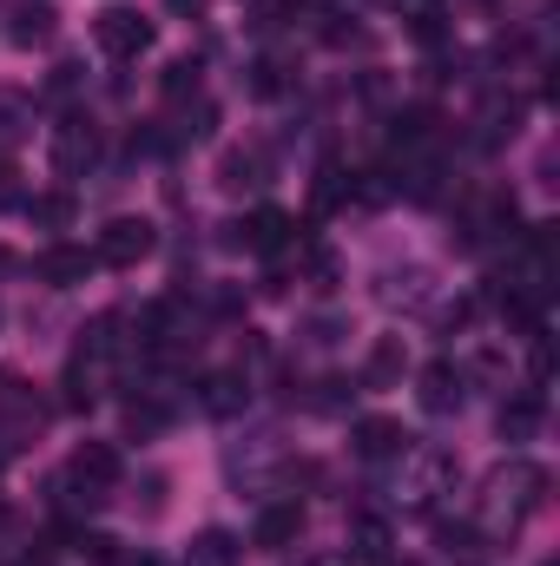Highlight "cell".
Returning a JSON list of instances; mask_svg holds the SVG:
<instances>
[{"label": "cell", "instance_id": "52a82bcc", "mask_svg": "<svg viewBox=\"0 0 560 566\" xmlns=\"http://www.w3.org/2000/svg\"><path fill=\"white\" fill-rule=\"evenodd\" d=\"M416 396H422L428 416H455V409H462V369H455V363H428Z\"/></svg>", "mask_w": 560, "mask_h": 566}, {"label": "cell", "instance_id": "4fadbf2b", "mask_svg": "<svg viewBox=\"0 0 560 566\" xmlns=\"http://www.w3.org/2000/svg\"><path fill=\"white\" fill-rule=\"evenodd\" d=\"M396 376H403V336H376V349H370V363H363V382L383 389V382H396Z\"/></svg>", "mask_w": 560, "mask_h": 566}, {"label": "cell", "instance_id": "8992f818", "mask_svg": "<svg viewBox=\"0 0 560 566\" xmlns=\"http://www.w3.org/2000/svg\"><path fill=\"white\" fill-rule=\"evenodd\" d=\"M93 251H80V244H53V251H40V277L53 283V290H73V283L93 277Z\"/></svg>", "mask_w": 560, "mask_h": 566}, {"label": "cell", "instance_id": "9c48e42d", "mask_svg": "<svg viewBox=\"0 0 560 566\" xmlns=\"http://www.w3.org/2000/svg\"><path fill=\"white\" fill-rule=\"evenodd\" d=\"M297 534H303V514H297V501H278V507H265V514H258V527H251V541H258L265 554H283Z\"/></svg>", "mask_w": 560, "mask_h": 566}, {"label": "cell", "instance_id": "277c9868", "mask_svg": "<svg viewBox=\"0 0 560 566\" xmlns=\"http://www.w3.org/2000/svg\"><path fill=\"white\" fill-rule=\"evenodd\" d=\"M541 494H548V474H541L535 461H508V468L495 474V501H508V521L535 514V507H541Z\"/></svg>", "mask_w": 560, "mask_h": 566}, {"label": "cell", "instance_id": "3957f363", "mask_svg": "<svg viewBox=\"0 0 560 566\" xmlns=\"http://www.w3.org/2000/svg\"><path fill=\"white\" fill-rule=\"evenodd\" d=\"M152 244H158V238H152L145 218H113V224L100 231V251H93V258L113 264V271H133L139 258H152Z\"/></svg>", "mask_w": 560, "mask_h": 566}, {"label": "cell", "instance_id": "ac0fdd59", "mask_svg": "<svg viewBox=\"0 0 560 566\" xmlns=\"http://www.w3.org/2000/svg\"><path fill=\"white\" fill-rule=\"evenodd\" d=\"M428 133H435V113L428 106H409V113H396V145H428Z\"/></svg>", "mask_w": 560, "mask_h": 566}, {"label": "cell", "instance_id": "484cf974", "mask_svg": "<svg viewBox=\"0 0 560 566\" xmlns=\"http://www.w3.org/2000/svg\"><path fill=\"white\" fill-rule=\"evenodd\" d=\"M113 566H158L152 554H126V560H113Z\"/></svg>", "mask_w": 560, "mask_h": 566}, {"label": "cell", "instance_id": "cb8c5ba5", "mask_svg": "<svg viewBox=\"0 0 560 566\" xmlns=\"http://www.w3.org/2000/svg\"><path fill=\"white\" fill-rule=\"evenodd\" d=\"M13 205H27V198H20V171L0 165V211H13Z\"/></svg>", "mask_w": 560, "mask_h": 566}, {"label": "cell", "instance_id": "5b68a950", "mask_svg": "<svg viewBox=\"0 0 560 566\" xmlns=\"http://www.w3.org/2000/svg\"><path fill=\"white\" fill-rule=\"evenodd\" d=\"M93 158H100V133H93V119H66V126L53 133V165H60L66 178H80Z\"/></svg>", "mask_w": 560, "mask_h": 566}, {"label": "cell", "instance_id": "7a4b0ae2", "mask_svg": "<svg viewBox=\"0 0 560 566\" xmlns=\"http://www.w3.org/2000/svg\"><path fill=\"white\" fill-rule=\"evenodd\" d=\"M66 474H73V488H86V501H106V494L120 488L126 461H120V448H113V441H80Z\"/></svg>", "mask_w": 560, "mask_h": 566}, {"label": "cell", "instance_id": "e0dca14e", "mask_svg": "<svg viewBox=\"0 0 560 566\" xmlns=\"http://www.w3.org/2000/svg\"><path fill=\"white\" fill-rule=\"evenodd\" d=\"M258 171H265V151H225V191H245V185H258Z\"/></svg>", "mask_w": 560, "mask_h": 566}, {"label": "cell", "instance_id": "603a6c76", "mask_svg": "<svg viewBox=\"0 0 560 566\" xmlns=\"http://www.w3.org/2000/svg\"><path fill=\"white\" fill-rule=\"evenodd\" d=\"M126 422H133V434H158V428H165V409H158V402H133Z\"/></svg>", "mask_w": 560, "mask_h": 566}, {"label": "cell", "instance_id": "30bf717a", "mask_svg": "<svg viewBox=\"0 0 560 566\" xmlns=\"http://www.w3.org/2000/svg\"><path fill=\"white\" fill-rule=\"evenodd\" d=\"M290 231H297V224H290V211L265 205V211H251V224H245L238 238H245L251 251H283V244H290Z\"/></svg>", "mask_w": 560, "mask_h": 566}, {"label": "cell", "instance_id": "ffe728a7", "mask_svg": "<svg viewBox=\"0 0 560 566\" xmlns=\"http://www.w3.org/2000/svg\"><path fill=\"white\" fill-rule=\"evenodd\" d=\"M343 198H350L343 165H323V171H317V211H330V205H343Z\"/></svg>", "mask_w": 560, "mask_h": 566}, {"label": "cell", "instance_id": "d4e9b609", "mask_svg": "<svg viewBox=\"0 0 560 566\" xmlns=\"http://www.w3.org/2000/svg\"><path fill=\"white\" fill-rule=\"evenodd\" d=\"M251 93H278V60H258L251 66Z\"/></svg>", "mask_w": 560, "mask_h": 566}, {"label": "cell", "instance_id": "5bb4252c", "mask_svg": "<svg viewBox=\"0 0 560 566\" xmlns=\"http://www.w3.org/2000/svg\"><path fill=\"white\" fill-rule=\"evenodd\" d=\"M185 566H238V541L211 527V534H198V541H191V554H185Z\"/></svg>", "mask_w": 560, "mask_h": 566}, {"label": "cell", "instance_id": "44dd1931", "mask_svg": "<svg viewBox=\"0 0 560 566\" xmlns=\"http://www.w3.org/2000/svg\"><path fill=\"white\" fill-rule=\"evenodd\" d=\"M185 93H198V60H172L165 66V99H185Z\"/></svg>", "mask_w": 560, "mask_h": 566}, {"label": "cell", "instance_id": "7402d4cb", "mask_svg": "<svg viewBox=\"0 0 560 566\" xmlns=\"http://www.w3.org/2000/svg\"><path fill=\"white\" fill-rule=\"evenodd\" d=\"M20 119H27V106H20L13 93H0V151H13V139H20Z\"/></svg>", "mask_w": 560, "mask_h": 566}, {"label": "cell", "instance_id": "2e32d148", "mask_svg": "<svg viewBox=\"0 0 560 566\" xmlns=\"http://www.w3.org/2000/svg\"><path fill=\"white\" fill-rule=\"evenodd\" d=\"M535 422H541V402H535V396L501 402V434H508V441H528V434H535Z\"/></svg>", "mask_w": 560, "mask_h": 566}, {"label": "cell", "instance_id": "ba28073f", "mask_svg": "<svg viewBox=\"0 0 560 566\" xmlns=\"http://www.w3.org/2000/svg\"><path fill=\"white\" fill-rule=\"evenodd\" d=\"M356 454H363V461L409 454V434H403V422H390V416H370V422H356Z\"/></svg>", "mask_w": 560, "mask_h": 566}, {"label": "cell", "instance_id": "8fae6325", "mask_svg": "<svg viewBox=\"0 0 560 566\" xmlns=\"http://www.w3.org/2000/svg\"><path fill=\"white\" fill-rule=\"evenodd\" d=\"M383 554H390V521L356 514L350 521V560H383Z\"/></svg>", "mask_w": 560, "mask_h": 566}, {"label": "cell", "instance_id": "6da1fadb", "mask_svg": "<svg viewBox=\"0 0 560 566\" xmlns=\"http://www.w3.org/2000/svg\"><path fill=\"white\" fill-rule=\"evenodd\" d=\"M93 40H100L106 60H139V53H152V20L139 7H106L93 20Z\"/></svg>", "mask_w": 560, "mask_h": 566}, {"label": "cell", "instance_id": "d6986e66", "mask_svg": "<svg viewBox=\"0 0 560 566\" xmlns=\"http://www.w3.org/2000/svg\"><path fill=\"white\" fill-rule=\"evenodd\" d=\"M46 33H53V13H46V7H20V13H13V40H20V46H40Z\"/></svg>", "mask_w": 560, "mask_h": 566}, {"label": "cell", "instance_id": "7c38bea8", "mask_svg": "<svg viewBox=\"0 0 560 566\" xmlns=\"http://www.w3.org/2000/svg\"><path fill=\"white\" fill-rule=\"evenodd\" d=\"M27 211H33V224L66 231V224L80 218V198H73V191H40V198H27Z\"/></svg>", "mask_w": 560, "mask_h": 566}, {"label": "cell", "instance_id": "9a60e30c", "mask_svg": "<svg viewBox=\"0 0 560 566\" xmlns=\"http://www.w3.org/2000/svg\"><path fill=\"white\" fill-rule=\"evenodd\" d=\"M245 396H251L245 376H211V382H205V409H211V416H238Z\"/></svg>", "mask_w": 560, "mask_h": 566}]
</instances>
